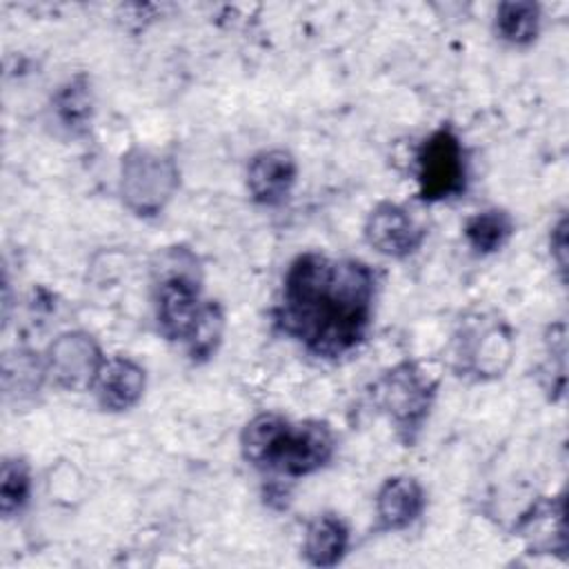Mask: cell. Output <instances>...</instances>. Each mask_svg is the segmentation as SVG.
<instances>
[{
  "label": "cell",
  "instance_id": "obj_20",
  "mask_svg": "<svg viewBox=\"0 0 569 569\" xmlns=\"http://www.w3.org/2000/svg\"><path fill=\"white\" fill-rule=\"evenodd\" d=\"M31 467L24 458L7 456L0 469V513L13 518L20 513L31 498Z\"/></svg>",
  "mask_w": 569,
  "mask_h": 569
},
{
  "label": "cell",
  "instance_id": "obj_10",
  "mask_svg": "<svg viewBox=\"0 0 569 569\" xmlns=\"http://www.w3.org/2000/svg\"><path fill=\"white\" fill-rule=\"evenodd\" d=\"M298 178V162L287 149H262L247 164V191L262 207L282 204Z\"/></svg>",
  "mask_w": 569,
  "mask_h": 569
},
{
  "label": "cell",
  "instance_id": "obj_17",
  "mask_svg": "<svg viewBox=\"0 0 569 569\" xmlns=\"http://www.w3.org/2000/svg\"><path fill=\"white\" fill-rule=\"evenodd\" d=\"M540 4L536 2H500L493 13V31L511 47H529L540 33Z\"/></svg>",
  "mask_w": 569,
  "mask_h": 569
},
{
  "label": "cell",
  "instance_id": "obj_15",
  "mask_svg": "<svg viewBox=\"0 0 569 569\" xmlns=\"http://www.w3.org/2000/svg\"><path fill=\"white\" fill-rule=\"evenodd\" d=\"M47 378L44 356L31 349H13L2 356V391L7 402L22 405L33 400Z\"/></svg>",
  "mask_w": 569,
  "mask_h": 569
},
{
  "label": "cell",
  "instance_id": "obj_9",
  "mask_svg": "<svg viewBox=\"0 0 569 569\" xmlns=\"http://www.w3.org/2000/svg\"><path fill=\"white\" fill-rule=\"evenodd\" d=\"M144 389V367L129 356H111L104 360L91 391L102 411L122 413L133 409L142 400Z\"/></svg>",
  "mask_w": 569,
  "mask_h": 569
},
{
  "label": "cell",
  "instance_id": "obj_14",
  "mask_svg": "<svg viewBox=\"0 0 569 569\" xmlns=\"http://www.w3.org/2000/svg\"><path fill=\"white\" fill-rule=\"evenodd\" d=\"M51 111L69 136H84L93 120V89L84 73L64 80L51 96Z\"/></svg>",
  "mask_w": 569,
  "mask_h": 569
},
{
  "label": "cell",
  "instance_id": "obj_3",
  "mask_svg": "<svg viewBox=\"0 0 569 569\" xmlns=\"http://www.w3.org/2000/svg\"><path fill=\"white\" fill-rule=\"evenodd\" d=\"M202 273L193 251L169 247L153 264V313L158 331L171 342H184L207 300L200 293Z\"/></svg>",
  "mask_w": 569,
  "mask_h": 569
},
{
  "label": "cell",
  "instance_id": "obj_18",
  "mask_svg": "<svg viewBox=\"0 0 569 569\" xmlns=\"http://www.w3.org/2000/svg\"><path fill=\"white\" fill-rule=\"evenodd\" d=\"M522 536L533 551H562L567 549V527H565V500H551L542 507H533V516L525 518Z\"/></svg>",
  "mask_w": 569,
  "mask_h": 569
},
{
  "label": "cell",
  "instance_id": "obj_7",
  "mask_svg": "<svg viewBox=\"0 0 569 569\" xmlns=\"http://www.w3.org/2000/svg\"><path fill=\"white\" fill-rule=\"evenodd\" d=\"M104 360L107 356L102 353L98 340L82 329L58 333L44 351L49 380L56 387L76 393L93 389Z\"/></svg>",
  "mask_w": 569,
  "mask_h": 569
},
{
  "label": "cell",
  "instance_id": "obj_11",
  "mask_svg": "<svg viewBox=\"0 0 569 569\" xmlns=\"http://www.w3.org/2000/svg\"><path fill=\"white\" fill-rule=\"evenodd\" d=\"M427 507V493L413 476H391L376 493V518L382 531L411 527Z\"/></svg>",
  "mask_w": 569,
  "mask_h": 569
},
{
  "label": "cell",
  "instance_id": "obj_13",
  "mask_svg": "<svg viewBox=\"0 0 569 569\" xmlns=\"http://www.w3.org/2000/svg\"><path fill=\"white\" fill-rule=\"evenodd\" d=\"M349 549V527L331 511L316 513L305 529L302 556L313 567H336Z\"/></svg>",
  "mask_w": 569,
  "mask_h": 569
},
{
  "label": "cell",
  "instance_id": "obj_16",
  "mask_svg": "<svg viewBox=\"0 0 569 569\" xmlns=\"http://www.w3.org/2000/svg\"><path fill=\"white\" fill-rule=\"evenodd\" d=\"M513 231H516V222L511 213L498 207L476 211L465 220V227H462V236L467 244L482 256L500 251L511 240Z\"/></svg>",
  "mask_w": 569,
  "mask_h": 569
},
{
  "label": "cell",
  "instance_id": "obj_6",
  "mask_svg": "<svg viewBox=\"0 0 569 569\" xmlns=\"http://www.w3.org/2000/svg\"><path fill=\"white\" fill-rule=\"evenodd\" d=\"M418 193L427 202H440L465 191L467 153L453 127L431 131L418 149Z\"/></svg>",
  "mask_w": 569,
  "mask_h": 569
},
{
  "label": "cell",
  "instance_id": "obj_21",
  "mask_svg": "<svg viewBox=\"0 0 569 569\" xmlns=\"http://www.w3.org/2000/svg\"><path fill=\"white\" fill-rule=\"evenodd\" d=\"M549 249L560 273L565 276V269H567V218L565 216L558 220V224L549 236Z\"/></svg>",
  "mask_w": 569,
  "mask_h": 569
},
{
  "label": "cell",
  "instance_id": "obj_5",
  "mask_svg": "<svg viewBox=\"0 0 569 569\" xmlns=\"http://www.w3.org/2000/svg\"><path fill=\"white\" fill-rule=\"evenodd\" d=\"M178 187L180 169L173 156L142 147H133L122 156L118 193L131 213L140 218L162 213Z\"/></svg>",
  "mask_w": 569,
  "mask_h": 569
},
{
  "label": "cell",
  "instance_id": "obj_1",
  "mask_svg": "<svg viewBox=\"0 0 569 569\" xmlns=\"http://www.w3.org/2000/svg\"><path fill=\"white\" fill-rule=\"evenodd\" d=\"M376 293L378 276L367 262L305 251L282 276L273 322L307 353L338 360L367 338Z\"/></svg>",
  "mask_w": 569,
  "mask_h": 569
},
{
  "label": "cell",
  "instance_id": "obj_4",
  "mask_svg": "<svg viewBox=\"0 0 569 569\" xmlns=\"http://www.w3.org/2000/svg\"><path fill=\"white\" fill-rule=\"evenodd\" d=\"M438 382L416 362L405 360L389 367L371 387V400L393 425L405 445H413L433 407Z\"/></svg>",
  "mask_w": 569,
  "mask_h": 569
},
{
  "label": "cell",
  "instance_id": "obj_8",
  "mask_svg": "<svg viewBox=\"0 0 569 569\" xmlns=\"http://www.w3.org/2000/svg\"><path fill=\"white\" fill-rule=\"evenodd\" d=\"M367 244L380 256L402 260L413 256L425 242V227L396 202H378L362 227Z\"/></svg>",
  "mask_w": 569,
  "mask_h": 569
},
{
  "label": "cell",
  "instance_id": "obj_19",
  "mask_svg": "<svg viewBox=\"0 0 569 569\" xmlns=\"http://www.w3.org/2000/svg\"><path fill=\"white\" fill-rule=\"evenodd\" d=\"M224 327H227V318H224L222 307L216 300H207L196 327L191 329L189 338L184 340L187 356L193 365L209 362L218 353V349L222 345Z\"/></svg>",
  "mask_w": 569,
  "mask_h": 569
},
{
  "label": "cell",
  "instance_id": "obj_12",
  "mask_svg": "<svg viewBox=\"0 0 569 569\" xmlns=\"http://www.w3.org/2000/svg\"><path fill=\"white\" fill-rule=\"evenodd\" d=\"M471 347L462 349L458 358H465V369L476 378H498L511 362L513 336L505 322H493L480 331H471Z\"/></svg>",
  "mask_w": 569,
  "mask_h": 569
},
{
  "label": "cell",
  "instance_id": "obj_2",
  "mask_svg": "<svg viewBox=\"0 0 569 569\" xmlns=\"http://www.w3.org/2000/svg\"><path fill=\"white\" fill-rule=\"evenodd\" d=\"M240 453L260 471L305 478L331 462L336 436L325 420L291 422L280 413L264 411L242 427Z\"/></svg>",
  "mask_w": 569,
  "mask_h": 569
}]
</instances>
